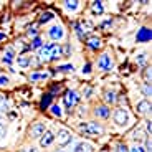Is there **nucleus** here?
I'll return each mask as SVG.
<instances>
[{"mask_svg": "<svg viewBox=\"0 0 152 152\" xmlns=\"http://www.w3.org/2000/svg\"><path fill=\"white\" fill-rule=\"evenodd\" d=\"M42 46H43V40H42L40 35L35 37V38H31V43H30V48L31 50H38V48H42Z\"/></svg>", "mask_w": 152, "mask_h": 152, "instance_id": "nucleus-30", "label": "nucleus"}, {"mask_svg": "<svg viewBox=\"0 0 152 152\" xmlns=\"http://www.w3.org/2000/svg\"><path fill=\"white\" fill-rule=\"evenodd\" d=\"M48 73H31L30 75V81H40V80H46L48 78Z\"/></svg>", "mask_w": 152, "mask_h": 152, "instance_id": "nucleus-33", "label": "nucleus"}, {"mask_svg": "<svg viewBox=\"0 0 152 152\" xmlns=\"http://www.w3.org/2000/svg\"><path fill=\"white\" fill-rule=\"evenodd\" d=\"M103 103L104 104H107V106H113V104H116V101H118V94H116V91H113V89H104L103 91Z\"/></svg>", "mask_w": 152, "mask_h": 152, "instance_id": "nucleus-12", "label": "nucleus"}, {"mask_svg": "<svg viewBox=\"0 0 152 152\" xmlns=\"http://www.w3.org/2000/svg\"><path fill=\"white\" fill-rule=\"evenodd\" d=\"M142 144H144V145H142V147H144V151H145V152H151V151H152V142H151V136H147V137H145V141L142 142Z\"/></svg>", "mask_w": 152, "mask_h": 152, "instance_id": "nucleus-38", "label": "nucleus"}, {"mask_svg": "<svg viewBox=\"0 0 152 152\" xmlns=\"http://www.w3.org/2000/svg\"><path fill=\"white\" fill-rule=\"evenodd\" d=\"M113 152H129V147L124 144V142H119L116 147H114V151Z\"/></svg>", "mask_w": 152, "mask_h": 152, "instance_id": "nucleus-35", "label": "nucleus"}, {"mask_svg": "<svg viewBox=\"0 0 152 152\" xmlns=\"http://www.w3.org/2000/svg\"><path fill=\"white\" fill-rule=\"evenodd\" d=\"M141 93H142V96H144V99H149L152 96V88H151V84H147V83H142L141 84Z\"/></svg>", "mask_w": 152, "mask_h": 152, "instance_id": "nucleus-25", "label": "nucleus"}, {"mask_svg": "<svg viewBox=\"0 0 152 152\" xmlns=\"http://www.w3.org/2000/svg\"><path fill=\"white\" fill-rule=\"evenodd\" d=\"M80 101H81V96L78 91H66L65 96H63V104H65L68 113H71V111L80 104Z\"/></svg>", "mask_w": 152, "mask_h": 152, "instance_id": "nucleus-4", "label": "nucleus"}, {"mask_svg": "<svg viewBox=\"0 0 152 152\" xmlns=\"http://www.w3.org/2000/svg\"><path fill=\"white\" fill-rule=\"evenodd\" d=\"M71 53H73L71 43H63L61 45V56H71Z\"/></svg>", "mask_w": 152, "mask_h": 152, "instance_id": "nucleus-31", "label": "nucleus"}, {"mask_svg": "<svg viewBox=\"0 0 152 152\" xmlns=\"http://www.w3.org/2000/svg\"><path fill=\"white\" fill-rule=\"evenodd\" d=\"M50 113L53 114L55 118H61V116H63V109H61L60 104H51V106H50Z\"/></svg>", "mask_w": 152, "mask_h": 152, "instance_id": "nucleus-29", "label": "nucleus"}, {"mask_svg": "<svg viewBox=\"0 0 152 152\" xmlns=\"http://www.w3.org/2000/svg\"><path fill=\"white\" fill-rule=\"evenodd\" d=\"M111 118H113L114 126H118V127H126V126L129 124V121H131V114H129V111L126 109L124 106H118V107H114L113 109Z\"/></svg>", "mask_w": 152, "mask_h": 152, "instance_id": "nucleus-2", "label": "nucleus"}, {"mask_svg": "<svg viewBox=\"0 0 152 152\" xmlns=\"http://www.w3.org/2000/svg\"><path fill=\"white\" fill-rule=\"evenodd\" d=\"M53 152H68V151H65V149H58V147H56Z\"/></svg>", "mask_w": 152, "mask_h": 152, "instance_id": "nucleus-45", "label": "nucleus"}, {"mask_svg": "<svg viewBox=\"0 0 152 152\" xmlns=\"http://www.w3.org/2000/svg\"><path fill=\"white\" fill-rule=\"evenodd\" d=\"M78 131L84 136H103L104 134V126L103 122H98L96 119H91L88 122H80Z\"/></svg>", "mask_w": 152, "mask_h": 152, "instance_id": "nucleus-1", "label": "nucleus"}, {"mask_svg": "<svg viewBox=\"0 0 152 152\" xmlns=\"http://www.w3.org/2000/svg\"><path fill=\"white\" fill-rule=\"evenodd\" d=\"M46 35H48V38L51 42H60L61 38L65 37V31H63V27H61V25L55 23V25H51V27L46 30Z\"/></svg>", "mask_w": 152, "mask_h": 152, "instance_id": "nucleus-8", "label": "nucleus"}, {"mask_svg": "<svg viewBox=\"0 0 152 152\" xmlns=\"http://www.w3.org/2000/svg\"><path fill=\"white\" fill-rule=\"evenodd\" d=\"M27 35H28V37H31V38L38 37V30H37V25H30V27H28V30H27Z\"/></svg>", "mask_w": 152, "mask_h": 152, "instance_id": "nucleus-37", "label": "nucleus"}, {"mask_svg": "<svg viewBox=\"0 0 152 152\" xmlns=\"http://www.w3.org/2000/svg\"><path fill=\"white\" fill-rule=\"evenodd\" d=\"M55 141H56L58 147H66V145H69L73 142V134L71 131L65 129V127H61V129H58V132L55 134Z\"/></svg>", "mask_w": 152, "mask_h": 152, "instance_id": "nucleus-5", "label": "nucleus"}, {"mask_svg": "<svg viewBox=\"0 0 152 152\" xmlns=\"http://www.w3.org/2000/svg\"><path fill=\"white\" fill-rule=\"evenodd\" d=\"M45 131H46L45 122L37 121V122H31V126L28 127L27 136H28V139H40V137L43 136V132H45Z\"/></svg>", "mask_w": 152, "mask_h": 152, "instance_id": "nucleus-6", "label": "nucleus"}, {"mask_svg": "<svg viewBox=\"0 0 152 152\" xmlns=\"http://www.w3.org/2000/svg\"><path fill=\"white\" fill-rule=\"evenodd\" d=\"M73 152H94V145L89 144V142H78V144L75 145V149H73Z\"/></svg>", "mask_w": 152, "mask_h": 152, "instance_id": "nucleus-18", "label": "nucleus"}, {"mask_svg": "<svg viewBox=\"0 0 152 152\" xmlns=\"http://www.w3.org/2000/svg\"><path fill=\"white\" fill-rule=\"evenodd\" d=\"M129 152H145V151H144V147H142L141 144H136V145H132V147L129 149Z\"/></svg>", "mask_w": 152, "mask_h": 152, "instance_id": "nucleus-39", "label": "nucleus"}, {"mask_svg": "<svg viewBox=\"0 0 152 152\" xmlns=\"http://www.w3.org/2000/svg\"><path fill=\"white\" fill-rule=\"evenodd\" d=\"M55 18V15L51 13V12H43L42 15H40V20H38V23L40 25H43V23H48L50 20H53Z\"/></svg>", "mask_w": 152, "mask_h": 152, "instance_id": "nucleus-26", "label": "nucleus"}, {"mask_svg": "<svg viewBox=\"0 0 152 152\" xmlns=\"http://www.w3.org/2000/svg\"><path fill=\"white\" fill-rule=\"evenodd\" d=\"M151 80H152V73H151V66H145L142 68V81L147 84H151Z\"/></svg>", "mask_w": 152, "mask_h": 152, "instance_id": "nucleus-27", "label": "nucleus"}, {"mask_svg": "<svg viewBox=\"0 0 152 152\" xmlns=\"http://www.w3.org/2000/svg\"><path fill=\"white\" fill-rule=\"evenodd\" d=\"M89 73H91V63H86L83 66V75H89Z\"/></svg>", "mask_w": 152, "mask_h": 152, "instance_id": "nucleus-41", "label": "nucleus"}, {"mask_svg": "<svg viewBox=\"0 0 152 152\" xmlns=\"http://www.w3.org/2000/svg\"><path fill=\"white\" fill-rule=\"evenodd\" d=\"M51 101H53V94H51V93L43 94L42 101H40V107H42V109H48V107L51 106Z\"/></svg>", "mask_w": 152, "mask_h": 152, "instance_id": "nucleus-20", "label": "nucleus"}, {"mask_svg": "<svg viewBox=\"0 0 152 152\" xmlns=\"http://www.w3.org/2000/svg\"><path fill=\"white\" fill-rule=\"evenodd\" d=\"M136 111L141 114V116H149V114H151V101H149V99L139 101V103L136 104Z\"/></svg>", "mask_w": 152, "mask_h": 152, "instance_id": "nucleus-14", "label": "nucleus"}, {"mask_svg": "<svg viewBox=\"0 0 152 152\" xmlns=\"http://www.w3.org/2000/svg\"><path fill=\"white\" fill-rule=\"evenodd\" d=\"M60 58H61V45L51 43V48H50V60L48 61H58Z\"/></svg>", "mask_w": 152, "mask_h": 152, "instance_id": "nucleus-17", "label": "nucleus"}, {"mask_svg": "<svg viewBox=\"0 0 152 152\" xmlns=\"http://www.w3.org/2000/svg\"><path fill=\"white\" fill-rule=\"evenodd\" d=\"M144 126H145V132H147L149 134V136H151V131H152V126H151V121H149V119H147V121H144Z\"/></svg>", "mask_w": 152, "mask_h": 152, "instance_id": "nucleus-40", "label": "nucleus"}, {"mask_svg": "<svg viewBox=\"0 0 152 152\" xmlns=\"http://www.w3.org/2000/svg\"><path fill=\"white\" fill-rule=\"evenodd\" d=\"M111 23H113L111 20H106V22H103V23H101V28H106V27H109Z\"/></svg>", "mask_w": 152, "mask_h": 152, "instance_id": "nucleus-44", "label": "nucleus"}, {"mask_svg": "<svg viewBox=\"0 0 152 152\" xmlns=\"http://www.w3.org/2000/svg\"><path fill=\"white\" fill-rule=\"evenodd\" d=\"M5 136H7V122L4 116H0V139H5Z\"/></svg>", "mask_w": 152, "mask_h": 152, "instance_id": "nucleus-32", "label": "nucleus"}, {"mask_svg": "<svg viewBox=\"0 0 152 152\" xmlns=\"http://www.w3.org/2000/svg\"><path fill=\"white\" fill-rule=\"evenodd\" d=\"M98 68L101 69V71H111V69L114 68V61H113V58H111L109 53H103L98 58Z\"/></svg>", "mask_w": 152, "mask_h": 152, "instance_id": "nucleus-7", "label": "nucleus"}, {"mask_svg": "<svg viewBox=\"0 0 152 152\" xmlns=\"http://www.w3.org/2000/svg\"><path fill=\"white\" fill-rule=\"evenodd\" d=\"M5 84H8V78L7 76H0V86H5Z\"/></svg>", "mask_w": 152, "mask_h": 152, "instance_id": "nucleus-43", "label": "nucleus"}, {"mask_svg": "<svg viewBox=\"0 0 152 152\" xmlns=\"http://www.w3.org/2000/svg\"><path fill=\"white\" fill-rule=\"evenodd\" d=\"M83 96L84 98H91L93 96V88L89 86V84H84L83 86Z\"/></svg>", "mask_w": 152, "mask_h": 152, "instance_id": "nucleus-36", "label": "nucleus"}, {"mask_svg": "<svg viewBox=\"0 0 152 152\" xmlns=\"http://www.w3.org/2000/svg\"><path fill=\"white\" fill-rule=\"evenodd\" d=\"M73 27H75V31H76V35H78V38H80L81 42H84V40H86V33H84L83 27L80 25V22H75Z\"/></svg>", "mask_w": 152, "mask_h": 152, "instance_id": "nucleus-24", "label": "nucleus"}, {"mask_svg": "<svg viewBox=\"0 0 152 152\" xmlns=\"http://www.w3.org/2000/svg\"><path fill=\"white\" fill-rule=\"evenodd\" d=\"M4 38H5V35H4V33H0V40H4Z\"/></svg>", "mask_w": 152, "mask_h": 152, "instance_id": "nucleus-46", "label": "nucleus"}, {"mask_svg": "<svg viewBox=\"0 0 152 152\" xmlns=\"http://www.w3.org/2000/svg\"><path fill=\"white\" fill-rule=\"evenodd\" d=\"M91 113H93V118H94L96 121H109L113 109L104 103H96L94 106H93Z\"/></svg>", "mask_w": 152, "mask_h": 152, "instance_id": "nucleus-3", "label": "nucleus"}, {"mask_svg": "<svg viewBox=\"0 0 152 152\" xmlns=\"http://www.w3.org/2000/svg\"><path fill=\"white\" fill-rule=\"evenodd\" d=\"M56 71H60V73H73L75 71V66L73 65H61V66L56 68Z\"/></svg>", "mask_w": 152, "mask_h": 152, "instance_id": "nucleus-34", "label": "nucleus"}, {"mask_svg": "<svg viewBox=\"0 0 152 152\" xmlns=\"http://www.w3.org/2000/svg\"><path fill=\"white\" fill-rule=\"evenodd\" d=\"M53 142H55V132H53V131H50V129H46L45 132H43V136L38 139V144H40V147H42V149L50 147Z\"/></svg>", "mask_w": 152, "mask_h": 152, "instance_id": "nucleus-9", "label": "nucleus"}, {"mask_svg": "<svg viewBox=\"0 0 152 152\" xmlns=\"http://www.w3.org/2000/svg\"><path fill=\"white\" fill-rule=\"evenodd\" d=\"M63 7L68 12H76L80 8V2L78 0H66V2H63Z\"/></svg>", "mask_w": 152, "mask_h": 152, "instance_id": "nucleus-22", "label": "nucleus"}, {"mask_svg": "<svg viewBox=\"0 0 152 152\" xmlns=\"http://www.w3.org/2000/svg\"><path fill=\"white\" fill-rule=\"evenodd\" d=\"M15 61H17V65H18L20 68H28V66H30V56H28V55H25V53L17 55Z\"/></svg>", "mask_w": 152, "mask_h": 152, "instance_id": "nucleus-19", "label": "nucleus"}, {"mask_svg": "<svg viewBox=\"0 0 152 152\" xmlns=\"http://www.w3.org/2000/svg\"><path fill=\"white\" fill-rule=\"evenodd\" d=\"M136 63L139 68H145L147 66V51H141L139 55H136Z\"/></svg>", "mask_w": 152, "mask_h": 152, "instance_id": "nucleus-21", "label": "nucleus"}, {"mask_svg": "<svg viewBox=\"0 0 152 152\" xmlns=\"http://www.w3.org/2000/svg\"><path fill=\"white\" fill-rule=\"evenodd\" d=\"M22 152H40L37 147H33V145H30V147H25V149H22Z\"/></svg>", "mask_w": 152, "mask_h": 152, "instance_id": "nucleus-42", "label": "nucleus"}, {"mask_svg": "<svg viewBox=\"0 0 152 152\" xmlns=\"http://www.w3.org/2000/svg\"><path fill=\"white\" fill-rule=\"evenodd\" d=\"M15 58H17L15 48H13V46H8V48L4 51V56H2V63H4V65H7V66H10L12 63L15 61Z\"/></svg>", "mask_w": 152, "mask_h": 152, "instance_id": "nucleus-11", "label": "nucleus"}, {"mask_svg": "<svg viewBox=\"0 0 152 152\" xmlns=\"http://www.w3.org/2000/svg\"><path fill=\"white\" fill-rule=\"evenodd\" d=\"M8 103H7V99H5V96L0 94V116H4V114L8 113Z\"/></svg>", "mask_w": 152, "mask_h": 152, "instance_id": "nucleus-28", "label": "nucleus"}, {"mask_svg": "<svg viewBox=\"0 0 152 152\" xmlns=\"http://www.w3.org/2000/svg\"><path fill=\"white\" fill-rule=\"evenodd\" d=\"M50 48H51V43H43L42 48L37 50V58L42 61V63L50 60Z\"/></svg>", "mask_w": 152, "mask_h": 152, "instance_id": "nucleus-13", "label": "nucleus"}, {"mask_svg": "<svg viewBox=\"0 0 152 152\" xmlns=\"http://www.w3.org/2000/svg\"><path fill=\"white\" fill-rule=\"evenodd\" d=\"M84 45H86L88 50L96 51L98 48H101V38H98V37H86V40H84Z\"/></svg>", "mask_w": 152, "mask_h": 152, "instance_id": "nucleus-16", "label": "nucleus"}, {"mask_svg": "<svg viewBox=\"0 0 152 152\" xmlns=\"http://www.w3.org/2000/svg\"><path fill=\"white\" fill-rule=\"evenodd\" d=\"M151 30L149 28H145V27H142L141 30H137V35H136V42L137 43H147V42H151Z\"/></svg>", "mask_w": 152, "mask_h": 152, "instance_id": "nucleus-15", "label": "nucleus"}, {"mask_svg": "<svg viewBox=\"0 0 152 152\" xmlns=\"http://www.w3.org/2000/svg\"><path fill=\"white\" fill-rule=\"evenodd\" d=\"M147 136L149 134L144 131V127H134L132 132H131V139H132V142L134 144H141V145H142V142L145 141V137Z\"/></svg>", "mask_w": 152, "mask_h": 152, "instance_id": "nucleus-10", "label": "nucleus"}, {"mask_svg": "<svg viewBox=\"0 0 152 152\" xmlns=\"http://www.w3.org/2000/svg\"><path fill=\"white\" fill-rule=\"evenodd\" d=\"M91 13H93V15H103V13H104L103 2H93V4H91Z\"/></svg>", "mask_w": 152, "mask_h": 152, "instance_id": "nucleus-23", "label": "nucleus"}]
</instances>
